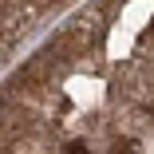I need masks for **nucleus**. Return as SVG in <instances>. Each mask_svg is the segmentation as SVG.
<instances>
[{
  "instance_id": "f03ea898",
  "label": "nucleus",
  "mask_w": 154,
  "mask_h": 154,
  "mask_svg": "<svg viewBox=\"0 0 154 154\" xmlns=\"http://www.w3.org/2000/svg\"><path fill=\"white\" fill-rule=\"evenodd\" d=\"M71 154H87V150H83V146H75V150H71Z\"/></svg>"
},
{
  "instance_id": "f257e3e1",
  "label": "nucleus",
  "mask_w": 154,
  "mask_h": 154,
  "mask_svg": "<svg viewBox=\"0 0 154 154\" xmlns=\"http://www.w3.org/2000/svg\"><path fill=\"white\" fill-rule=\"evenodd\" d=\"M115 154H134V146H131V142H119V150H115Z\"/></svg>"
}]
</instances>
